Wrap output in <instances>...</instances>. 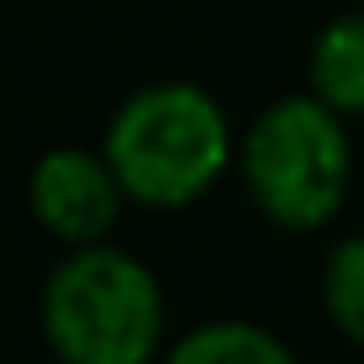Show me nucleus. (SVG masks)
<instances>
[{
  "mask_svg": "<svg viewBox=\"0 0 364 364\" xmlns=\"http://www.w3.org/2000/svg\"><path fill=\"white\" fill-rule=\"evenodd\" d=\"M100 154L132 206L180 211L217 191V180L237 164V137L211 90L191 80H159L111 111Z\"/></svg>",
  "mask_w": 364,
  "mask_h": 364,
  "instance_id": "obj_1",
  "label": "nucleus"
},
{
  "mask_svg": "<svg viewBox=\"0 0 364 364\" xmlns=\"http://www.w3.org/2000/svg\"><path fill=\"white\" fill-rule=\"evenodd\" d=\"M43 343L58 364H154L164 359L169 306L159 274L117 243L69 248L43 280Z\"/></svg>",
  "mask_w": 364,
  "mask_h": 364,
  "instance_id": "obj_2",
  "label": "nucleus"
},
{
  "mask_svg": "<svg viewBox=\"0 0 364 364\" xmlns=\"http://www.w3.org/2000/svg\"><path fill=\"white\" fill-rule=\"evenodd\" d=\"M237 174L259 217L280 232H317L354 191L348 122L317 95H280L237 137Z\"/></svg>",
  "mask_w": 364,
  "mask_h": 364,
  "instance_id": "obj_3",
  "label": "nucleus"
},
{
  "mask_svg": "<svg viewBox=\"0 0 364 364\" xmlns=\"http://www.w3.org/2000/svg\"><path fill=\"white\" fill-rule=\"evenodd\" d=\"M27 206L64 248H95L117 228L127 191L100 148H48L27 174Z\"/></svg>",
  "mask_w": 364,
  "mask_h": 364,
  "instance_id": "obj_4",
  "label": "nucleus"
},
{
  "mask_svg": "<svg viewBox=\"0 0 364 364\" xmlns=\"http://www.w3.org/2000/svg\"><path fill=\"white\" fill-rule=\"evenodd\" d=\"M306 85L338 117H364V11H343L317 32L306 58Z\"/></svg>",
  "mask_w": 364,
  "mask_h": 364,
  "instance_id": "obj_5",
  "label": "nucleus"
},
{
  "mask_svg": "<svg viewBox=\"0 0 364 364\" xmlns=\"http://www.w3.org/2000/svg\"><path fill=\"white\" fill-rule=\"evenodd\" d=\"M164 364H301L280 333L243 317H217L180 333L164 348Z\"/></svg>",
  "mask_w": 364,
  "mask_h": 364,
  "instance_id": "obj_6",
  "label": "nucleus"
},
{
  "mask_svg": "<svg viewBox=\"0 0 364 364\" xmlns=\"http://www.w3.org/2000/svg\"><path fill=\"white\" fill-rule=\"evenodd\" d=\"M322 311L348 343L364 348V232L333 243L322 259Z\"/></svg>",
  "mask_w": 364,
  "mask_h": 364,
  "instance_id": "obj_7",
  "label": "nucleus"
}]
</instances>
